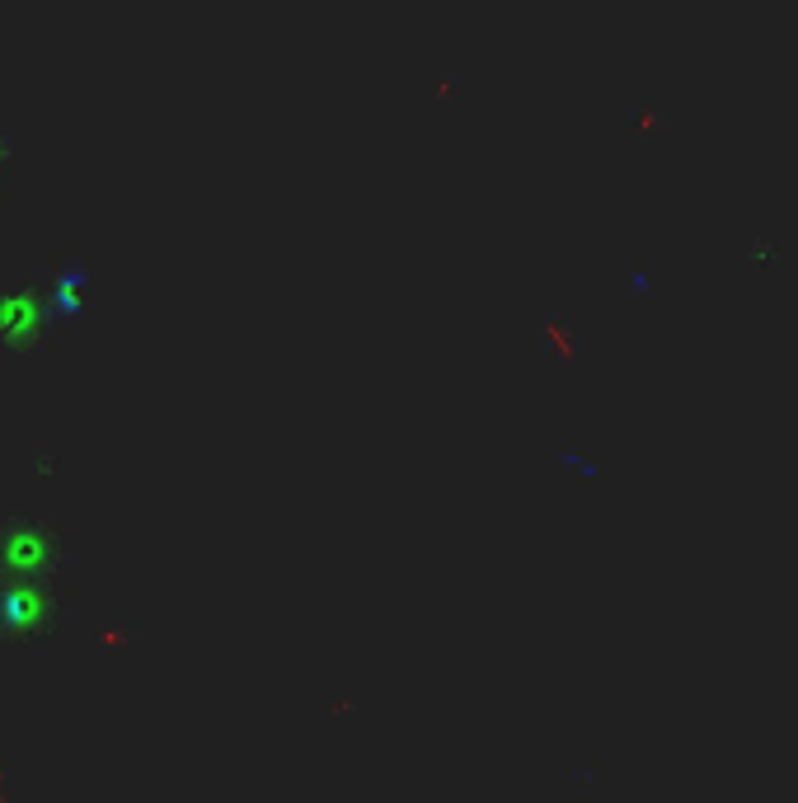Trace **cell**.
<instances>
[{
	"instance_id": "obj_1",
	"label": "cell",
	"mask_w": 798,
	"mask_h": 803,
	"mask_svg": "<svg viewBox=\"0 0 798 803\" xmlns=\"http://www.w3.org/2000/svg\"><path fill=\"white\" fill-rule=\"evenodd\" d=\"M66 625V602L57 587L33 573H5L0 583V639L43 644Z\"/></svg>"
},
{
	"instance_id": "obj_4",
	"label": "cell",
	"mask_w": 798,
	"mask_h": 803,
	"mask_svg": "<svg viewBox=\"0 0 798 803\" xmlns=\"http://www.w3.org/2000/svg\"><path fill=\"white\" fill-rule=\"evenodd\" d=\"M85 287H90V268H85V259L62 263V268L47 278V287H43L52 320H62V325L80 320V315H85Z\"/></svg>"
},
{
	"instance_id": "obj_3",
	"label": "cell",
	"mask_w": 798,
	"mask_h": 803,
	"mask_svg": "<svg viewBox=\"0 0 798 803\" xmlns=\"http://www.w3.org/2000/svg\"><path fill=\"white\" fill-rule=\"evenodd\" d=\"M52 320L47 296L38 287H5L0 292V348L5 353H24L43 339V325Z\"/></svg>"
},
{
	"instance_id": "obj_5",
	"label": "cell",
	"mask_w": 798,
	"mask_h": 803,
	"mask_svg": "<svg viewBox=\"0 0 798 803\" xmlns=\"http://www.w3.org/2000/svg\"><path fill=\"white\" fill-rule=\"evenodd\" d=\"M10 151H15V141H10V137H5V132H0V165L10 160Z\"/></svg>"
},
{
	"instance_id": "obj_2",
	"label": "cell",
	"mask_w": 798,
	"mask_h": 803,
	"mask_svg": "<svg viewBox=\"0 0 798 803\" xmlns=\"http://www.w3.org/2000/svg\"><path fill=\"white\" fill-rule=\"evenodd\" d=\"M57 564H62V536L47 522H38V517H15V522L0 526V573L47 578Z\"/></svg>"
}]
</instances>
